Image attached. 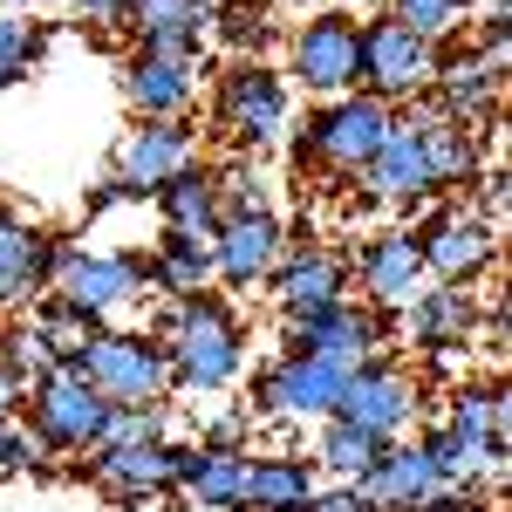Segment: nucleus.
Returning <instances> with one entry per match:
<instances>
[{
	"label": "nucleus",
	"instance_id": "37998d69",
	"mask_svg": "<svg viewBox=\"0 0 512 512\" xmlns=\"http://www.w3.org/2000/svg\"><path fill=\"white\" fill-rule=\"evenodd\" d=\"M0 417H21V383H14L7 355H0Z\"/></svg>",
	"mask_w": 512,
	"mask_h": 512
},
{
	"label": "nucleus",
	"instance_id": "39448f33",
	"mask_svg": "<svg viewBox=\"0 0 512 512\" xmlns=\"http://www.w3.org/2000/svg\"><path fill=\"white\" fill-rule=\"evenodd\" d=\"M62 369H76L103 403H164L171 396V369H164V349L151 328H103Z\"/></svg>",
	"mask_w": 512,
	"mask_h": 512
},
{
	"label": "nucleus",
	"instance_id": "6ab92c4d",
	"mask_svg": "<svg viewBox=\"0 0 512 512\" xmlns=\"http://www.w3.org/2000/svg\"><path fill=\"white\" fill-rule=\"evenodd\" d=\"M287 253V226L280 212H239V219H219L212 226V280L233 287V294H253L267 287V274Z\"/></svg>",
	"mask_w": 512,
	"mask_h": 512
},
{
	"label": "nucleus",
	"instance_id": "f8f14e48",
	"mask_svg": "<svg viewBox=\"0 0 512 512\" xmlns=\"http://www.w3.org/2000/svg\"><path fill=\"white\" fill-rule=\"evenodd\" d=\"M198 158V123L192 117H137L110 151V178L123 185V205L158 198L171 171H185Z\"/></svg>",
	"mask_w": 512,
	"mask_h": 512
},
{
	"label": "nucleus",
	"instance_id": "c85d7f7f",
	"mask_svg": "<svg viewBox=\"0 0 512 512\" xmlns=\"http://www.w3.org/2000/svg\"><path fill=\"white\" fill-rule=\"evenodd\" d=\"M151 287H158L164 301L212 287V239H198V233H158V239H151Z\"/></svg>",
	"mask_w": 512,
	"mask_h": 512
},
{
	"label": "nucleus",
	"instance_id": "ddd939ff",
	"mask_svg": "<svg viewBox=\"0 0 512 512\" xmlns=\"http://www.w3.org/2000/svg\"><path fill=\"white\" fill-rule=\"evenodd\" d=\"M431 117H390L376 158L355 171V185L376 198V205H396V212H417L437 198V178H431Z\"/></svg>",
	"mask_w": 512,
	"mask_h": 512
},
{
	"label": "nucleus",
	"instance_id": "2f4dec72",
	"mask_svg": "<svg viewBox=\"0 0 512 512\" xmlns=\"http://www.w3.org/2000/svg\"><path fill=\"white\" fill-rule=\"evenodd\" d=\"M431 178L437 192H458V185H478L485 178V151H478V130H458V123H437L431 117Z\"/></svg>",
	"mask_w": 512,
	"mask_h": 512
},
{
	"label": "nucleus",
	"instance_id": "09e8293b",
	"mask_svg": "<svg viewBox=\"0 0 512 512\" xmlns=\"http://www.w3.org/2000/svg\"><path fill=\"white\" fill-rule=\"evenodd\" d=\"M0 89H7V76H0Z\"/></svg>",
	"mask_w": 512,
	"mask_h": 512
},
{
	"label": "nucleus",
	"instance_id": "aec40b11",
	"mask_svg": "<svg viewBox=\"0 0 512 512\" xmlns=\"http://www.w3.org/2000/svg\"><path fill=\"white\" fill-rule=\"evenodd\" d=\"M267 294H274L280 321L321 315V308L349 301V260H342V253H328V246H315V239H301V246H287V253H280V267L267 274Z\"/></svg>",
	"mask_w": 512,
	"mask_h": 512
},
{
	"label": "nucleus",
	"instance_id": "7ed1b4c3",
	"mask_svg": "<svg viewBox=\"0 0 512 512\" xmlns=\"http://www.w3.org/2000/svg\"><path fill=\"white\" fill-rule=\"evenodd\" d=\"M396 110H383L376 96H328L308 110V123H294L287 130V158L294 171H315V178H335V185H349L362 164L376 158V144H383V130H390Z\"/></svg>",
	"mask_w": 512,
	"mask_h": 512
},
{
	"label": "nucleus",
	"instance_id": "79ce46f5",
	"mask_svg": "<svg viewBox=\"0 0 512 512\" xmlns=\"http://www.w3.org/2000/svg\"><path fill=\"white\" fill-rule=\"evenodd\" d=\"M117 205H123V185H117V178H110V185H96V192L82 198V212H89V219H103V212H117Z\"/></svg>",
	"mask_w": 512,
	"mask_h": 512
},
{
	"label": "nucleus",
	"instance_id": "412c9836",
	"mask_svg": "<svg viewBox=\"0 0 512 512\" xmlns=\"http://www.w3.org/2000/svg\"><path fill=\"white\" fill-rule=\"evenodd\" d=\"M355 492L376 512H424L437 492H444V472L431 465L424 444H383V458L355 478Z\"/></svg>",
	"mask_w": 512,
	"mask_h": 512
},
{
	"label": "nucleus",
	"instance_id": "72a5a7b5",
	"mask_svg": "<svg viewBox=\"0 0 512 512\" xmlns=\"http://www.w3.org/2000/svg\"><path fill=\"white\" fill-rule=\"evenodd\" d=\"M212 198H219V219H239V212H274V185L253 158H226L212 171Z\"/></svg>",
	"mask_w": 512,
	"mask_h": 512
},
{
	"label": "nucleus",
	"instance_id": "a211bd4d",
	"mask_svg": "<svg viewBox=\"0 0 512 512\" xmlns=\"http://www.w3.org/2000/svg\"><path fill=\"white\" fill-rule=\"evenodd\" d=\"M390 328H396V315H376V308H362V301H335V308H321V315L287 321V349L321 355V362H335V369H355V362L383 355Z\"/></svg>",
	"mask_w": 512,
	"mask_h": 512
},
{
	"label": "nucleus",
	"instance_id": "9d476101",
	"mask_svg": "<svg viewBox=\"0 0 512 512\" xmlns=\"http://www.w3.org/2000/svg\"><path fill=\"white\" fill-rule=\"evenodd\" d=\"M355 41H362V21H355L349 7H321L308 14L294 35H287V69L280 76L301 82L308 96H349L355 89Z\"/></svg>",
	"mask_w": 512,
	"mask_h": 512
},
{
	"label": "nucleus",
	"instance_id": "ea45409f",
	"mask_svg": "<svg viewBox=\"0 0 512 512\" xmlns=\"http://www.w3.org/2000/svg\"><path fill=\"white\" fill-rule=\"evenodd\" d=\"M246 431H253V417L233 410V417H212V424L198 431V444H212V451H246Z\"/></svg>",
	"mask_w": 512,
	"mask_h": 512
},
{
	"label": "nucleus",
	"instance_id": "4c0bfd02",
	"mask_svg": "<svg viewBox=\"0 0 512 512\" xmlns=\"http://www.w3.org/2000/svg\"><path fill=\"white\" fill-rule=\"evenodd\" d=\"M41 472V444L21 431V417H0V478H28Z\"/></svg>",
	"mask_w": 512,
	"mask_h": 512
},
{
	"label": "nucleus",
	"instance_id": "20e7f679",
	"mask_svg": "<svg viewBox=\"0 0 512 512\" xmlns=\"http://www.w3.org/2000/svg\"><path fill=\"white\" fill-rule=\"evenodd\" d=\"M103 424H110V403L76 369H48L41 383L21 390V431L55 458H89L103 444Z\"/></svg>",
	"mask_w": 512,
	"mask_h": 512
},
{
	"label": "nucleus",
	"instance_id": "5701e85b",
	"mask_svg": "<svg viewBox=\"0 0 512 512\" xmlns=\"http://www.w3.org/2000/svg\"><path fill=\"white\" fill-rule=\"evenodd\" d=\"M117 89H123V103H130V117H192L198 69H185V62H158V55L130 48L123 69H117Z\"/></svg>",
	"mask_w": 512,
	"mask_h": 512
},
{
	"label": "nucleus",
	"instance_id": "2eb2a0df",
	"mask_svg": "<svg viewBox=\"0 0 512 512\" xmlns=\"http://www.w3.org/2000/svg\"><path fill=\"white\" fill-rule=\"evenodd\" d=\"M437 431L451 437L492 485H506V444H512V396H506V383H465V390H451Z\"/></svg>",
	"mask_w": 512,
	"mask_h": 512
},
{
	"label": "nucleus",
	"instance_id": "f257e3e1",
	"mask_svg": "<svg viewBox=\"0 0 512 512\" xmlns=\"http://www.w3.org/2000/svg\"><path fill=\"white\" fill-rule=\"evenodd\" d=\"M151 335H158V349H164L171 390H185V396L233 390L239 376H246V362H253V335H246L239 308L226 294H212V287L164 301V315H158Z\"/></svg>",
	"mask_w": 512,
	"mask_h": 512
},
{
	"label": "nucleus",
	"instance_id": "4468645a",
	"mask_svg": "<svg viewBox=\"0 0 512 512\" xmlns=\"http://www.w3.org/2000/svg\"><path fill=\"white\" fill-rule=\"evenodd\" d=\"M499 96H506V69H492L478 48H437L431 89H424V117L458 123V130H492L499 123Z\"/></svg>",
	"mask_w": 512,
	"mask_h": 512
},
{
	"label": "nucleus",
	"instance_id": "b1692460",
	"mask_svg": "<svg viewBox=\"0 0 512 512\" xmlns=\"http://www.w3.org/2000/svg\"><path fill=\"white\" fill-rule=\"evenodd\" d=\"M178 492L198 512H246V451L178 444Z\"/></svg>",
	"mask_w": 512,
	"mask_h": 512
},
{
	"label": "nucleus",
	"instance_id": "1a4fd4ad",
	"mask_svg": "<svg viewBox=\"0 0 512 512\" xmlns=\"http://www.w3.org/2000/svg\"><path fill=\"white\" fill-rule=\"evenodd\" d=\"M342 376H349V369H335V362H321V355L280 349L274 362H260L246 417H280V424H321V417H335Z\"/></svg>",
	"mask_w": 512,
	"mask_h": 512
},
{
	"label": "nucleus",
	"instance_id": "dca6fc26",
	"mask_svg": "<svg viewBox=\"0 0 512 512\" xmlns=\"http://www.w3.org/2000/svg\"><path fill=\"white\" fill-rule=\"evenodd\" d=\"M349 287H362V308L396 315L417 287H424V253L410 226H383V233H362L349 253Z\"/></svg>",
	"mask_w": 512,
	"mask_h": 512
},
{
	"label": "nucleus",
	"instance_id": "f3484780",
	"mask_svg": "<svg viewBox=\"0 0 512 512\" xmlns=\"http://www.w3.org/2000/svg\"><path fill=\"white\" fill-rule=\"evenodd\" d=\"M82 478L96 492H110L123 506H144V499H164L178 492V444L171 437H144V444H96L82 458Z\"/></svg>",
	"mask_w": 512,
	"mask_h": 512
},
{
	"label": "nucleus",
	"instance_id": "9b49d317",
	"mask_svg": "<svg viewBox=\"0 0 512 512\" xmlns=\"http://www.w3.org/2000/svg\"><path fill=\"white\" fill-rule=\"evenodd\" d=\"M417 410H424V383H417L396 355L355 362L349 376H342V396H335V417H342V424H362V431L390 437V444L417 424Z\"/></svg>",
	"mask_w": 512,
	"mask_h": 512
},
{
	"label": "nucleus",
	"instance_id": "c9c22d12",
	"mask_svg": "<svg viewBox=\"0 0 512 512\" xmlns=\"http://www.w3.org/2000/svg\"><path fill=\"white\" fill-rule=\"evenodd\" d=\"M41 55H48V35H41L35 21H28V14H0V76L28 82Z\"/></svg>",
	"mask_w": 512,
	"mask_h": 512
},
{
	"label": "nucleus",
	"instance_id": "e433bc0d",
	"mask_svg": "<svg viewBox=\"0 0 512 512\" xmlns=\"http://www.w3.org/2000/svg\"><path fill=\"white\" fill-rule=\"evenodd\" d=\"M0 355H7V369H14V383H21V390H28V383H41L48 369H62V362H55V349L35 335V321H14V328L0 335Z\"/></svg>",
	"mask_w": 512,
	"mask_h": 512
},
{
	"label": "nucleus",
	"instance_id": "c03bdc74",
	"mask_svg": "<svg viewBox=\"0 0 512 512\" xmlns=\"http://www.w3.org/2000/svg\"><path fill=\"white\" fill-rule=\"evenodd\" d=\"M274 7H294V14H321V7H342V0H274Z\"/></svg>",
	"mask_w": 512,
	"mask_h": 512
},
{
	"label": "nucleus",
	"instance_id": "0eeeda50",
	"mask_svg": "<svg viewBox=\"0 0 512 512\" xmlns=\"http://www.w3.org/2000/svg\"><path fill=\"white\" fill-rule=\"evenodd\" d=\"M410 233H417V253H424V280L478 287L499 267V226L478 205H431Z\"/></svg>",
	"mask_w": 512,
	"mask_h": 512
},
{
	"label": "nucleus",
	"instance_id": "6e6552de",
	"mask_svg": "<svg viewBox=\"0 0 512 512\" xmlns=\"http://www.w3.org/2000/svg\"><path fill=\"white\" fill-rule=\"evenodd\" d=\"M48 294H62V301H76V308H89L96 321H110V315H123L130 301H151V294H158V287H151V253H144V246H117V253H89V246L76 239Z\"/></svg>",
	"mask_w": 512,
	"mask_h": 512
},
{
	"label": "nucleus",
	"instance_id": "7c9ffc66",
	"mask_svg": "<svg viewBox=\"0 0 512 512\" xmlns=\"http://www.w3.org/2000/svg\"><path fill=\"white\" fill-rule=\"evenodd\" d=\"M103 328H110V321H96L89 308H76V301H62V294H35V335L55 349V362H76Z\"/></svg>",
	"mask_w": 512,
	"mask_h": 512
},
{
	"label": "nucleus",
	"instance_id": "a878e982",
	"mask_svg": "<svg viewBox=\"0 0 512 512\" xmlns=\"http://www.w3.org/2000/svg\"><path fill=\"white\" fill-rule=\"evenodd\" d=\"M48 239L55 233H41L21 212L0 205V308H21V301L48 294Z\"/></svg>",
	"mask_w": 512,
	"mask_h": 512
},
{
	"label": "nucleus",
	"instance_id": "a19ab883",
	"mask_svg": "<svg viewBox=\"0 0 512 512\" xmlns=\"http://www.w3.org/2000/svg\"><path fill=\"white\" fill-rule=\"evenodd\" d=\"M308 512H376L355 485H315V499H308Z\"/></svg>",
	"mask_w": 512,
	"mask_h": 512
},
{
	"label": "nucleus",
	"instance_id": "a18cd8bd",
	"mask_svg": "<svg viewBox=\"0 0 512 512\" xmlns=\"http://www.w3.org/2000/svg\"><path fill=\"white\" fill-rule=\"evenodd\" d=\"M41 0H0V14H35Z\"/></svg>",
	"mask_w": 512,
	"mask_h": 512
},
{
	"label": "nucleus",
	"instance_id": "bb28decb",
	"mask_svg": "<svg viewBox=\"0 0 512 512\" xmlns=\"http://www.w3.org/2000/svg\"><path fill=\"white\" fill-rule=\"evenodd\" d=\"M158 219H164V233H198V239H212V226H219V198H212V164H185V171H171L158 185Z\"/></svg>",
	"mask_w": 512,
	"mask_h": 512
},
{
	"label": "nucleus",
	"instance_id": "473e14b6",
	"mask_svg": "<svg viewBox=\"0 0 512 512\" xmlns=\"http://www.w3.org/2000/svg\"><path fill=\"white\" fill-rule=\"evenodd\" d=\"M123 28L137 41L151 35H205L212 28V0H130Z\"/></svg>",
	"mask_w": 512,
	"mask_h": 512
},
{
	"label": "nucleus",
	"instance_id": "4be33fe9",
	"mask_svg": "<svg viewBox=\"0 0 512 512\" xmlns=\"http://www.w3.org/2000/svg\"><path fill=\"white\" fill-rule=\"evenodd\" d=\"M396 321H403V335L417 342L424 355H451L458 342H472L478 328V301L465 294V287H444V280H424L403 308H396Z\"/></svg>",
	"mask_w": 512,
	"mask_h": 512
},
{
	"label": "nucleus",
	"instance_id": "393cba45",
	"mask_svg": "<svg viewBox=\"0 0 512 512\" xmlns=\"http://www.w3.org/2000/svg\"><path fill=\"white\" fill-rule=\"evenodd\" d=\"M315 485L321 472L301 451H246V512H308Z\"/></svg>",
	"mask_w": 512,
	"mask_h": 512
},
{
	"label": "nucleus",
	"instance_id": "58836bf2",
	"mask_svg": "<svg viewBox=\"0 0 512 512\" xmlns=\"http://www.w3.org/2000/svg\"><path fill=\"white\" fill-rule=\"evenodd\" d=\"M69 7H76V21L89 35H117L123 14H130V0H69Z\"/></svg>",
	"mask_w": 512,
	"mask_h": 512
},
{
	"label": "nucleus",
	"instance_id": "cd10ccee",
	"mask_svg": "<svg viewBox=\"0 0 512 512\" xmlns=\"http://www.w3.org/2000/svg\"><path fill=\"white\" fill-rule=\"evenodd\" d=\"M280 7L274 0H212V28L205 35L219 41L233 62H267V48L280 41Z\"/></svg>",
	"mask_w": 512,
	"mask_h": 512
},
{
	"label": "nucleus",
	"instance_id": "49530a36",
	"mask_svg": "<svg viewBox=\"0 0 512 512\" xmlns=\"http://www.w3.org/2000/svg\"><path fill=\"white\" fill-rule=\"evenodd\" d=\"M355 7H376V14H383V7H390V0H355Z\"/></svg>",
	"mask_w": 512,
	"mask_h": 512
},
{
	"label": "nucleus",
	"instance_id": "c756f323",
	"mask_svg": "<svg viewBox=\"0 0 512 512\" xmlns=\"http://www.w3.org/2000/svg\"><path fill=\"white\" fill-rule=\"evenodd\" d=\"M383 444L390 437H376V431H362V424H342V417H321V431H315V472H328L335 485H355V478L369 472L376 458H383Z\"/></svg>",
	"mask_w": 512,
	"mask_h": 512
},
{
	"label": "nucleus",
	"instance_id": "de8ad7c7",
	"mask_svg": "<svg viewBox=\"0 0 512 512\" xmlns=\"http://www.w3.org/2000/svg\"><path fill=\"white\" fill-rule=\"evenodd\" d=\"M458 7H465V14H472V0H458Z\"/></svg>",
	"mask_w": 512,
	"mask_h": 512
},
{
	"label": "nucleus",
	"instance_id": "f03ea898",
	"mask_svg": "<svg viewBox=\"0 0 512 512\" xmlns=\"http://www.w3.org/2000/svg\"><path fill=\"white\" fill-rule=\"evenodd\" d=\"M212 130H219V144H233V158H260V151L287 144L294 82L274 62H226L212 76Z\"/></svg>",
	"mask_w": 512,
	"mask_h": 512
},
{
	"label": "nucleus",
	"instance_id": "f704fd0d",
	"mask_svg": "<svg viewBox=\"0 0 512 512\" xmlns=\"http://www.w3.org/2000/svg\"><path fill=\"white\" fill-rule=\"evenodd\" d=\"M383 14L403 21L410 35L437 41V48H444V41H458V28H465V7H458V0H390Z\"/></svg>",
	"mask_w": 512,
	"mask_h": 512
},
{
	"label": "nucleus",
	"instance_id": "423d86ee",
	"mask_svg": "<svg viewBox=\"0 0 512 512\" xmlns=\"http://www.w3.org/2000/svg\"><path fill=\"white\" fill-rule=\"evenodd\" d=\"M431 69H437V41L410 35L390 14H369L362 21V41H355V89L362 96H376L383 110L417 103L431 89Z\"/></svg>",
	"mask_w": 512,
	"mask_h": 512
}]
</instances>
